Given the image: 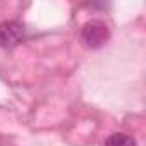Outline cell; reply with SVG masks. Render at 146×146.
Masks as SVG:
<instances>
[{"label":"cell","mask_w":146,"mask_h":146,"mask_svg":"<svg viewBox=\"0 0 146 146\" xmlns=\"http://www.w3.org/2000/svg\"><path fill=\"white\" fill-rule=\"evenodd\" d=\"M105 146H136V141H134L129 134L115 132V134H112V136L107 139Z\"/></svg>","instance_id":"cell-3"},{"label":"cell","mask_w":146,"mask_h":146,"mask_svg":"<svg viewBox=\"0 0 146 146\" xmlns=\"http://www.w3.org/2000/svg\"><path fill=\"white\" fill-rule=\"evenodd\" d=\"M26 40V28L19 21H4L0 23V46L14 48Z\"/></svg>","instance_id":"cell-2"},{"label":"cell","mask_w":146,"mask_h":146,"mask_svg":"<svg viewBox=\"0 0 146 146\" xmlns=\"http://www.w3.org/2000/svg\"><path fill=\"white\" fill-rule=\"evenodd\" d=\"M108 40H110V29L102 19H91V21L83 24V28H81V41L88 48H91V50L102 48Z\"/></svg>","instance_id":"cell-1"}]
</instances>
